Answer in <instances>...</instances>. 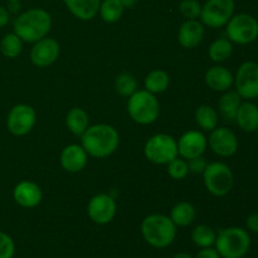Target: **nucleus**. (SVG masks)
<instances>
[{
  "label": "nucleus",
  "instance_id": "1",
  "mask_svg": "<svg viewBox=\"0 0 258 258\" xmlns=\"http://www.w3.org/2000/svg\"><path fill=\"white\" fill-rule=\"evenodd\" d=\"M120 135L113 126L107 123L88 126L87 130L81 135V145L88 155L97 159L112 155L118 148Z\"/></svg>",
  "mask_w": 258,
  "mask_h": 258
},
{
  "label": "nucleus",
  "instance_id": "2",
  "mask_svg": "<svg viewBox=\"0 0 258 258\" xmlns=\"http://www.w3.org/2000/svg\"><path fill=\"white\" fill-rule=\"evenodd\" d=\"M52 29V17L42 8H32L20 13L14 20V33L27 43H35L47 37Z\"/></svg>",
  "mask_w": 258,
  "mask_h": 258
},
{
  "label": "nucleus",
  "instance_id": "3",
  "mask_svg": "<svg viewBox=\"0 0 258 258\" xmlns=\"http://www.w3.org/2000/svg\"><path fill=\"white\" fill-rule=\"evenodd\" d=\"M176 228L170 217L164 214H150L141 223V234L148 244L154 248H166L176 237Z\"/></svg>",
  "mask_w": 258,
  "mask_h": 258
},
{
  "label": "nucleus",
  "instance_id": "4",
  "mask_svg": "<svg viewBox=\"0 0 258 258\" xmlns=\"http://www.w3.org/2000/svg\"><path fill=\"white\" fill-rule=\"evenodd\" d=\"M251 236L241 227H229L217 234V252L221 258H243L251 249Z\"/></svg>",
  "mask_w": 258,
  "mask_h": 258
},
{
  "label": "nucleus",
  "instance_id": "5",
  "mask_svg": "<svg viewBox=\"0 0 258 258\" xmlns=\"http://www.w3.org/2000/svg\"><path fill=\"white\" fill-rule=\"evenodd\" d=\"M127 112L134 122L139 125H150L158 120L160 105L154 93L146 90H139L128 97Z\"/></svg>",
  "mask_w": 258,
  "mask_h": 258
},
{
  "label": "nucleus",
  "instance_id": "6",
  "mask_svg": "<svg viewBox=\"0 0 258 258\" xmlns=\"http://www.w3.org/2000/svg\"><path fill=\"white\" fill-rule=\"evenodd\" d=\"M144 155L151 163L168 165L171 160L178 158V141L168 134H156L145 143Z\"/></svg>",
  "mask_w": 258,
  "mask_h": 258
},
{
  "label": "nucleus",
  "instance_id": "7",
  "mask_svg": "<svg viewBox=\"0 0 258 258\" xmlns=\"http://www.w3.org/2000/svg\"><path fill=\"white\" fill-rule=\"evenodd\" d=\"M206 189L216 197H224L233 189L234 175L227 164L214 161L207 165L203 171Z\"/></svg>",
  "mask_w": 258,
  "mask_h": 258
},
{
  "label": "nucleus",
  "instance_id": "8",
  "mask_svg": "<svg viewBox=\"0 0 258 258\" xmlns=\"http://www.w3.org/2000/svg\"><path fill=\"white\" fill-rule=\"evenodd\" d=\"M227 38L236 44H249L258 38V20L253 15L241 13L227 23Z\"/></svg>",
  "mask_w": 258,
  "mask_h": 258
},
{
  "label": "nucleus",
  "instance_id": "9",
  "mask_svg": "<svg viewBox=\"0 0 258 258\" xmlns=\"http://www.w3.org/2000/svg\"><path fill=\"white\" fill-rule=\"evenodd\" d=\"M234 0H207L202 5L201 22L209 28H222L234 14Z\"/></svg>",
  "mask_w": 258,
  "mask_h": 258
},
{
  "label": "nucleus",
  "instance_id": "10",
  "mask_svg": "<svg viewBox=\"0 0 258 258\" xmlns=\"http://www.w3.org/2000/svg\"><path fill=\"white\" fill-rule=\"evenodd\" d=\"M37 121L34 108L25 103H19L12 107L7 117V127L15 136H24L33 130Z\"/></svg>",
  "mask_w": 258,
  "mask_h": 258
},
{
  "label": "nucleus",
  "instance_id": "11",
  "mask_svg": "<svg viewBox=\"0 0 258 258\" xmlns=\"http://www.w3.org/2000/svg\"><path fill=\"white\" fill-rule=\"evenodd\" d=\"M236 91L244 100L258 98V63L244 62L234 77Z\"/></svg>",
  "mask_w": 258,
  "mask_h": 258
},
{
  "label": "nucleus",
  "instance_id": "12",
  "mask_svg": "<svg viewBox=\"0 0 258 258\" xmlns=\"http://www.w3.org/2000/svg\"><path fill=\"white\" fill-rule=\"evenodd\" d=\"M117 204L110 194L100 193L91 198L87 206V214L92 222L97 224H107L115 218Z\"/></svg>",
  "mask_w": 258,
  "mask_h": 258
},
{
  "label": "nucleus",
  "instance_id": "13",
  "mask_svg": "<svg viewBox=\"0 0 258 258\" xmlns=\"http://www.w3.org/2000/svg\"><path fill=\"white\" fill-rule=\"evenodd\" d=\"M60 53V45L54 38H42L34 43L30 50V60L35 67H49L57 62Z\"/></svg>",
  "mask_w": 258,
  "mask_h": 258
},
{
  "label": "nucleus",
  "instance_id": "14",
  "mask_svg": "<svg viewBox=\"0 0 258 258\" xmlns=\"http://www.w3.org/2000/svg\"><path fill=\"white\" fill-rule=\"evenodd\" d=\"M209 146L218 156L229 158L238 150V139L231 128L216 127L211 131Z\"/></svg>",
  "mask_w": 258,
  "mask_h": 258
},
{
  "label": "nucleus",
  "instance_id": "15",
  "mask_svg": "<svg viewBox=\"0 0 258 258\" xmlns=\"http://www.w3.org/2000/svg\"><path fill=\"white\" fill-rule=\"evenodd\" d=\"M208 141L207 138L198 130H189L184 133L180 136L178 141V151L179 155L183 159H190L197 158V156H202L206 151Z\"/></svg>",
  "mask_w": 258,
  "mask_h": 258
},
{
  "label": "nucleus",
  "instance_id": "16",
  "mask_svg": "<svg viewBox=\"0 0 258 258\" xmlns=\"http://www.w3.org/2000/svg\"><path fill=\"white\" fill-rule=\"evenodd\" d=\"M13 198L15 203L23 208H34L42 202V189L34 181L23 180L15 185L13 190Z\"/></svg>",
  "mask_w": 258,
  "mask_h": 258
},
{
  "label": "nucleus",
  "instance_id": "17",
  "mask_svg": "<svg viewBox=\"0 0 258 258\" xmlns=\"http://www.w3.org/2000/svg\"><path fill=\"white\" fill-rule=\"evenodd\" d=\"M88 161V154L82 145L71 144L66 146L60 154V165L68 173H80L86 168Z\"/></svg>",
  "mask_w": 258,
  "mask_h": 258
},
{
  "label": "nucleus",
  "instance_id": "18",
  "mask_svg": "<svg viewBox=\"0 0 258 258\" xmlns=\"http://www.w3.org/2000/svg\"><path fill=\"white\" fill-rule=\"evenodd\" d=\"M204 37L203 23L197 19H186L178 32L179 43L185 49H193L201 44Z\"/></svg>",
  "mask_w": 258,
  "mask_h": 258
},
{
  "label": "nucleus",
  "instance_id": "19",
  "mask_svg": "<svg viewBox=\"0 0 258 258\" xmlns=\"http://www.w3.org/2000/svg\"><path fill=\"white\" fill-rule=\"evenodd\" d=\"M207 86L217 92H226L234 83V76L231 71L223 66H213L204 76Z\"/></svg>",
  "mask_w": 258,
  "mask_h": 258
},
{
  "label": "nucleus",
  "instance_id": "20",
  "mask_svg": "<svg viewBox=\"0 0 258 258\" xmlns=\"http://www.w3.org/2000/svg\"><path fill=\"white\" fill-rule=\"evenodd\" d=\"M237 125L246 133H253L258 130V106L256 103L247 101L242 102L237 111L236 120Z\"/></svg>",
  "mask_w": 258,
  "mask_h": 258
},
{
  "label": "nucleus",
  "instance_id": "21",
  "mask_svg": "<svg viewBox=\"0 0 258 258\" xmlns=\"http://www.w3.org/2000/svg\"><path fill=\"white\" fill-rule=\"evenodd\" d=\"M71 14L81 20H91L98 14L101 0H63Z\"/></svg>",
  "mask_w": 258,
  "mask_h": 258
},
{
  "label": "nucleus",
  "instance_id": "22",
  "mask_svg": "<svg viewBox=\"0 0 258 258\" xmlns=\"http://www.w3.org/2000/svg\"><path fill=\"white\" fill-rule=\"evenodd\" d=\"M242 103V97L237 91H226L221 98H219L218 107L221 111L222 117L226 121L236 120L237 111Z\"/></svg>",
  "mask_w": 258,
  "mask_h": 258
},
{
  "label": "nucleus",
  "instance_id": "23",
  "mask_svg": "<svg viewBox=\"0 0 258 258\" xmlns=\"http://www.w3.org/2000/svg\"><path fill=\"white\" fill-rule=\"evenodd\" d=\"M197 211L189 202H179L173 207L170 213L171 221L176 227H188L194 222Z\"/></svg>",
  "mask_w": 258,
  "mask_h": 258
},
{
  "label": "nucleus",
  "instance_id": "24",
  "mask_svg": "<svg viewBox=\"0 0 258 258\" xmlns=\"http://www.w3.org/2000/svg\"><path fill=\"white\" fill-rule=\"evenodd\" d=\"M66 125L73 135L81 136L90 125L88 113L83 108H72V110L68 111L67 116H66Z\"/></svg>",
  "mask_w": 258,
  "mask_h": 258
},
{
  "label": "nucleus",
  "instance_id": "25",
  "mask_svg": "<svg viewBox=\"0 0 258 258\" xmlns=\"http://www.w3.org/2000/svg\"><path fill=\"white\" fill-rule=\"evenodd\" d=\"M169 83H170V77L163 70H153L146 75L145 81H144L145 90L154 95L165 92L169 87Z\"/></svg>",
  "mask_w": 258,
  "mask_h": 258
},
{
  "label": "nucleus",
  "instance_id": "26",
  "mask_svg": "<svg viewBox=\"0 0 258 258\" xmlns=\"http://www.w3.org/2000/svg\"><path fill=\"white\" fill-rule=\"evenodd\" d=\"M233 53V43L228 38H218L209 45L208 54L213 62L222 63L229 59Z\"/></svg>",
  "mask_w": 258,
  "mask_h": 258
},
{
  "label": "nucleus",
  "instance_id": "27",
  "mask_svg": "<svg viewBox=\"0 0 258 258\" xmlns=\"http://www.w3.org/2000/svg\"><path fill=\"white\" fill-rule=\"evenodd\" d=\"M194 117H196L197 125L204 131H212L218 126V113L212 106H199L196 110Z\"/></svg>",
  "mask_w": 258,
  "mask_h": 258
},
{
  "label": "nucleus",
  "instance_id": "28",
  "mask_svg": "<svg viewBox=\"0 0 258 258\" xmlns=\"http://www.w3.org/2000/svg\"><path fill=\"white\" fill-rule=\"evenodd\" d=\"M123 10H125V7L121 4L120 0H103V2H101L98 13H100L103 22L112 24V23L118 22L121 19Z\"/></svg>",
  "mask_w": 258,
  "mask_h": 258
},
{
  "label": "nucleus",
  "instance_id": "29",
  "mask_svg": "<svg viewBox=\"0 0 258 258\" xmlns=\"http://www.w3.org/2000/svg\"><path fill=\"white\" fill-rule=\"evenodd\" d=\"M216 238V232L207 224H199L191 232V241L199 248H208V247L214 246Z\"/></svg>",
  "mask_w": 258,
  "mask_h": 258
},
{
  "label": "nucleus",
  "instance_id": "30",
  "mask_svg": "<svg viewBox=\"0 0 258 258\" xmlns=\"http://www.w3.org/2000/svg\"><path fill=\"white\" fill-rule=\"evenodd\" d=\"M22 50L23 40L14 32L8 33L3 37L2 42H0V52L5 58L14 59L22 53Z\"/></svg>",
  "mask_w": 258,
  "mask_h": 258
},
{
  "label": "nucleus",
  "instance_id": "31",
  "mask_svg": "<svg viewBox=\"0 0 258 258\" xmlns=\"http://www.w3.org/2000/svg\"><path fill=\"white\" fill-rule=\"evenodd\" d=\"M115 90L123 97H130L138 91V81L135 76L128 72L120 73L115 80Z\"/></svg>",
  "mask_w": 258,
  "mask_h": 258
},
{
  "label": "nucleus",
  "instance_id": "32",
  "mask_svg": "<svg viewBox=\"0 0 258 258\" xmlns=\"http://www.w3.org/2000/svg\"><path fill=\"white\" fill-rule=\"evenodd\" d=\"M168 173L174 180H183L189 174V166L184 159L175 158L168 164Z\"/></svg>",
  "mask_w": 258,
  "mask_h": 258
},
{
  "label": "nucleus",
  "instance_id": "33",
  "mask_svg": "<svg viewBox=\"0 0 258 258\" xmlns=\"http://www.w3.org/2000/svg\"><path fill=\"white\" fill-rule=\"evenodd\" d=\"M179 10L186 19H197L201 15L202 5L198 0H183L179 5Z\"/></svg>",
  "mask_w": 258,
  "mask_h": 258
},
{
  "label": "nucleus",
  "instance_id": "34",
  "mask_svg": "<svg viewBox=\"0 0 258 258\" xmlns=\"http://www.w3.org/2000/svg\"><path fill=\"white\" fill-rule=\"evenodd\" d=\"M15 253V244L12 237L0 231V258H13Z\"/></svg>",
  "mask_w": 258,
  "mask_h": 258
},
{
  "label": "nucleus",
  "instance_id": "35",
  "mask_svg": "<svg viewBox=\"0 0 258 258\" xmlns=\"http://www.w3.org/2000/svg\"><path fill=\"white\" fill-rule=\"evenodd\" d=\"M207 165H208V163H207L206 159L202 158V156H197V158L190 159L188 163L189 171H191V173L194 174H203Z\"/></svg>",
  "mask_w": 258,
  "mask_h": 258
},
{
  "label": "nucleus",
  "instance_id": "36",
  "mask_svg": "<svg viewBox=\"0 0 258 258\" xmlns=\"http://www.w3.org/2000/svg\"><path fill=\"white\" fill-rule=\"evenodd\" d=\"M196 258H221V256H219V253L217 252L216 248L208 247V248H202L201 251L197 253Z\"/></svg>",
  "mask_w": 258,
  "mask_h": 258
},
{
  "label": "nucleus",
  "instance_id": "37",
  "mask_svg": "<svg viewBox=\"0 0 258 258\" xmlns=\"http://www.w3.org/2000/svg\"><path fill=\"white\" fill-rule=\"evenodd\" d=\"M247 228L249 229L253 233H258V213H253L251 216H248L246 222Z\"/></svg>",
  "mask_w": 258,
  "mask_h": 258
},
{
  "label": "nucleus",
  "instance_id": "38",
  "mask_svg": "<svg viewBox=\"0 0 258 258\" xmlns=\"http://www.w3.org/2000/svg\"><path fill=\"white\" fill-rule=\"evenodd\" d=\"M10 19V14H9V10L7 8H4L3 5H0V28L5 27V25L9 23Z\"/></svg>",
  "mask_w": 258,
  "mask_h": 258
},
{
  "label": "nucleus",
  "instance_id": "39",
  "mask_svg": "<svg viewBox=\"0 0 258 258\" xmlns=\"http://www.w3.org/2000/svg\"><path fill=\"white\" fill-rule=\"evenodd\" d=\"M20 9V5H19V2H9V12H18V10Z\"/></svg>",
  "mask_w": 258,
  "mask_h": 258
},
{
  "label": "nucleus",
  "instance_id": "40",
  "mask_svg": "<svg viewBox=\"0 0 258 258\" xmlns=\"http://www.w3.org/2000/svg\"><path fill=\"white\" fill-rule=\"evenodd\" d=\"M120 2L125 8H131L135 5V3L138 2V0H120Z\"/></svg>",
  "mask_w": 258,
  "mask_h": 258
},
{
  "label": "nucleus",
  "instance_id": "41",
  "mask_svg": "<svg viewBox=\"0 0 258 258\" xmlns=\"http://www.w3.org/2000/svg\"><path fill=\"white\" fill-rule=\"evenodd\" d=\"M171 258H193V257L188 253H176L175 256H173Z\"/></svg>",
  "mask_w": 258,
  "mask_h": 258
},
{
  "label": "nucleus",
  "instance_id": "42",
  "mask_svg": "<svg viewBox=\"0 0 258 258\" xmlns=\"http://www.w3.org/2000/svg\"><path fill=\"white\" fill-rule=\"evenodd\" d=\"M7 2L8 3H9V2H19V0H7Z\"/></svg>",
  "mask_w": 258,
  "mask_h": 258
},
{
  "label": "nucleus",
  "instance_id": "43",
  "mask_svg": "<svg viewBox=\"0 0 258 258\" xmlns=\"http://www.w3.org/2000/svg\"><path fill=\"white\" fill-rule=\"evenodd\" d=\"M257 131H258V130H257Z\"/></svg>",
  "mask_w": 258,
  "mask_h": 258
}]
</instances>
